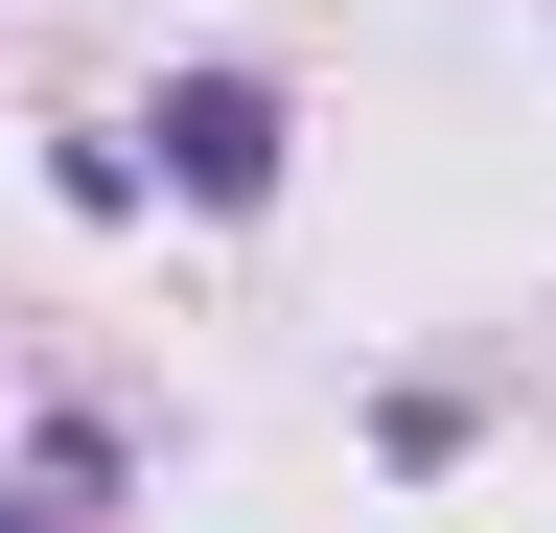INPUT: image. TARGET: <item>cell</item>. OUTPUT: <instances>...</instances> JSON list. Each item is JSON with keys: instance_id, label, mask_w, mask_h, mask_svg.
<instances>
[{"instance_id": "2", "label": "cell", "mask_w": 556, "mask_h": 533, "mask_svg": "<svg viewBox=\"0 0 556 533\" xmlns=\"http://www.w3.org/2000/svg\"><path fill=\"white\" fill-rule=\"evenodd\" d=\"M0 533H70V510H0Z\"/></svg>"}, {"instance_id": "1", "label": "cell", "mask_w": 556, "mask_h": 533, "mask_svg": "<svg viewBox=\"0 0 556 533\" xmlns=\"http://www.w3.org/2000/svg\"><path fill=\"white\" fill-rule=\"evenodd\" d=\"M139 186H186V210H278V163H302V116H278V71H163V116H139Z\"/></svg>"}]
</instances>
